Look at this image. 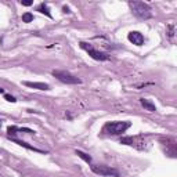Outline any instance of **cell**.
Listing matches in <instances>:
<instances>
[{"instance_id": "1", "label": "cell", "mask_w": 177, "mask_h": 177, "mask_svg": "<svg viewBox=\"0 0 177 177\" xmlns=\"http://www.w3.org/2000/svg\"><path fill=\"white\" fill-rule=\"evenodd\" d=\"M130 126L131 122H129V120H115V122H108L104 124L102 131L109 134V136H119V134L124 133Z\"/></svg>"}, {"instance_id": "2", "label": "cell", "mask_w": 177, "mask_h": 177, "mask_svg": "<svg viewBox=\"0 0 177 177\" xmlns=\"http://www.w3.org/2000/svg\"><path fill=\"white\" fill-rule=\"evenodd\" d=\"M129 7L133 13L134 17H137L138 19H150L152 17L151 8L148 4H145L144 2H129Z\"/></svg>"}, {"instance_id": "3", "label": "cell", "mask_w": 177, "mask_h": 177, "mask_svg": "<svg viewBox=\"0 0 177 177\" xmlns=\"http://www.w3.org/2000/svg\"><path fill=\"white\" fill-rule=\"evenodd\" d=\"M79 46H80V48H83V50H85L86 53H87L90 57L93 58V60H96V61H107V60H109V54L97 50V48H94L90 43H86V41H79Z\"/></svg>"}, {"instance_id": "4", "label": "cell", "mask_w": 177, "mask_h": 177, "mask_svg": "<svg viewBox=\"0 0 177 177\" xmlns=\"http://www.w3.org/2000/svg\"><path fill=\"white\" fill-rule=\"evenodd\" d=\"M54 78H57L60 82L67 83V85H80L82 80L79 78H76L75 75H72L68 71H53L51 72Z\"/></svg>"}, {"instance_id": "5", "label": "cell", "mask_w": 177, "mask_h": 177, "mask_svg": "<svg viewBox=\"0 0 177 177\" xmlns=\"http://www.w3.org/2000/svg\"><path fill=\"white\" fill-rule=\"evenodd\" d=\"M90 169H91L93 173H96V174L98 176H104V177H120L119 172L116 170V169L111 168V166H105V165H91L90 166Z\"/></svg>"}, {"instance_id": "6", "label": "cell", "mask_w": 177, "mask_h": 177, "mask_svg": "<svg viewBox=\"0 0 177 177\" xmlns=\"http://www.w3.org/2000/svg\"><path fill=\"white\" fill-rule=\"evenodd\" d=\"M127 39H129L130 43L136 44V46H143L144 44V35L141 32H137V30H131V32L127 35Z\"/></svg>"}, {"instance_id": "7", "label": "cell", "mask_w": 177, "mask_h": 177, "mask_svg": "<svg viewBox=\"0 0 177 177\" xmlns=\"http://www.w3.org/2000/svg\"><path fill=\"white\" fill-rule=\"evenodd\" d=\"M24 86L26 87H30V89H37V90H50V85L47 83H43V82H22Z\"/></svg>"}, {"instance_id": "8", "label": "cell", "mask_w": 177, "mask_h": 177, "mask_svg": "<svg viewBox=\"0 0 177 177\" xmlns=\"http://www.w3.org/2000/svg\"><path fill=\"white\" fill-rule=\"evenodd\" d=\"M17 131H18V133L25 131V133H29V134H35L33 130L26 129V127H18V126H8L7 127V134H8V136H14V134H17Z\"/></svg>"}, {"instance_id": "9", "label": "cell", "mask_w": 177, "mask_h": 177, "mask_svg": "<svg viewBox=\"0 0 177 177\" xmlns=\"http://www.w3.org/2000/svg\"><path fill=\"white\" fill-rule=\"evenodd\" d=\"M11 141H14L15 144L21 145V147H25L26 150H30V151H35V152H40V154H47V151H43V150H39V148H35L32 145L26 144L25 141H21V140H17V138H11Z\"/></svg>"}, {"instance_id": "10", "label": "cell", "mask_w": 177, "mask_h": 177, "mask_svg": "<svg viewBox=\"0 0 177 177\" xmlns=\"http://www.w3.org/2000/svg\"><path fill=\"white\" fill-rule=\"evenodd\" d=\"M140 104L144 107L147 111H150V112H155L157 111V107H155V104L150 101V100H147V98H140Z\"/></svg>"}, {"instance_id": "11", "label": "cell", "mask_w": 177, "mask_h": 177, "mask_svg": "<svg viewBox=\"0 0 177 177\" xmlns=\"http://www.w3.org/2000/svg\"><path fill=\"white\" fill-rule=\"evenodd\" d=\"M37 11L41 13V14H46L48 18H53V15H51L50 10H48V6L46 4V3H40V4L37 6Z\"/></svg>"}, {"instance_id": "12", "label": "cell", "mask_w": 177, "mask_h": 177, "mask_svg": "<svg viewBox=\"0 0 177 177\" xmlns=\"http://www.w3.org/2000/svg\"><path fill=\"white\" fill-rule=\"evenodd\" d=\"M75 154L78 155V157L80 158V159H83V161H85L86 163H89V165L91 163V157H90V155H87L86 152H83V151H80V150H76V151H75Z\"/></svg>"}, {"instance_id": "13", "label": "cell", "mask_w": 177, "mask_h": 177, "mask_svg": "<svg viewBox=\"0 0 177 177\" xmlns=\"http://www.w3.org/2000/svg\"><path fill=\"white\" fill-rule=\"evenodd\" d=\"M174 33H176V28L173 24H169L168 28H166V35H168V37L173 41V39H174Z\"/></svg>"}, {"instance_id": "14", "label": "cell", "mask_w": 177, "mask_h": 177, "mask_svg": "<svg viewBox=\"0 0 177 177\" xmlns=\"http://www.w3.org/2000/svg\"><path fill=\"white\" fill-rule=\"evenodd\" d=\"M32 21H33V14H32V13H25V14H22V22L29 24V22H32Z\"/></svg>"}, {"instance_id": "15", "label": "cell", "mask_w": 177, "mask_h": 177, "mask_svg": "<svg viewBox=\"0 0 177 177\" xmlns=\"http://www.w3.org/2000/svg\"><path fill=\"white\" fill-rule=\"evenodd\" d=\"M4 98H6L8 102H17L15 97H14V96H11V94H4Z\"/></svg>"}, {"instance_id": "16", "label": "cell", "mask_w": 177, "mask_h": 177, "mask_svg": "<svg viewBox=\"0 0 177 177\" xmlns=\"http://www.w3.org/2000/svg\"><path fill=\"white\" fill-rule=\"evenodd\" d=\"M21 4L29 7V6H32V4H33V2H32V0H21Z\"/></svg>"}, {"instance_id": "17", "label": "cell", "mask_w": 177, "mask_h": 177, "mask_svg": "<svg viewBox=\"0 0 177 177\" xmlns=\"http://www.w3.org/2000/svg\"><path fill=\"white\" fill-rule=\"evenodd\" d=\"M62 11L67 13V14H69V13H71V8H69L68 6H64V7H62Z\"/></svg>"}, {"instance_id": "18", "label": "cell", "mask_w": 177, "mask_h": 177, "mask_svg": "<svg viewBox=\"0 0 177 177\" xmlns=\"http://www.w3.org/2000/svg\"><path fill=\"white\" fill-rule=\"evenodd\" d=\"M0 94H4V89L0 87Z\"/></svg>"}, {"instance_id": "19", "label": "cell", "mask_w": 177, "mask_h": 177, "mask_svg": "<svg viewBox=\"0 0 177 177\" xmlns=\"http://www.w3.org/2000/svg\"><path fill=\"white\" fill-rule=\"evenodd\" d=\"M0 127H2V120H0Z\"/></svg>"}]
</instances>
